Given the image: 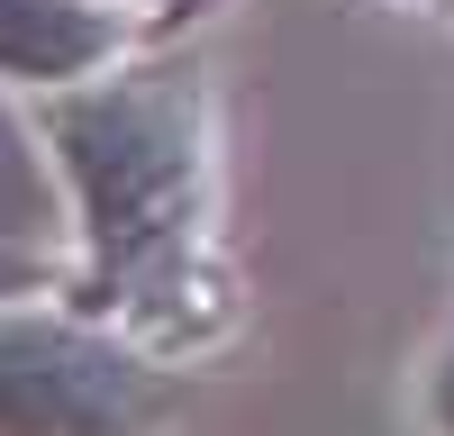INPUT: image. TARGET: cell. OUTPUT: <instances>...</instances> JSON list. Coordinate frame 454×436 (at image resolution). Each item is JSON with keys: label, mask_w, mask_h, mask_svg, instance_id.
Listing matches in <instances>:
<instances>
[{"label": "cell", "mask_w": 454, "mask_h": 436, "mask_svg": "<svg viewBox=\"0 0 454 436\" xmlns=\"http://www.w3.org/2000/svg\"><path fill=\"white\" fill-rule=\"evenodd\" d=\"M36 282H46V264H36V245H0V300H27Z\"/></svg>", "instance_id": "cell-5"}, {"label": "cell", "mask_w": 454, "mask_h": 436, "mask_svg": "<svg viewBox=\"0 0 454 436\" xmlns=\"http://www.w3.org/2000/svg\"><path fill=\"white\" fill-rule=\"evenodd\" d=\"M164 382L73 318H0V436H137Z\"/></svg>", "instance_id": "cell-2"}, {"label": "cell", "mask_w": 454, "mask_h": 436, "mask_svg": "<svg viewBox=\"0 0 454 436\" xmlns=\"http://www.w3.org/2000/svg\"><path fill=\"white\" fill-rule=\"evenodd\" d=\"M64 228V182L36 155V128L0 109V245H46Z\"/></svg>", "instance_id": "cell-4"}, {"label": "cell", "mask_w": 454, "mask_h": 436, "mask_svg": "<svg viewBox=\"0 0 454 436\" xmlns=\"http://www.w3.org/2000/svg\"><path fill=\"white\" fill-rule=\"evenodd\" d=\"M436 427H445V436H454V346H445V354H436Z\"/></svg>", "instance_id": "cell-6"}, {"label": "cell", "mask_w": 454, "mask_h": 436, "mask_svg": "<svg viewBox=\"0 0 454 436\" xmlns=\"http://www.w3.org/2000/svg\"><path fill=\"white\" fill-rule=\"evenodd\" d=\"M46 145L82 200L100 264H145L182 237L200 182V100L182 73H128V82L73 91L46 119Z\"/></svg>", "instance_id": "cell-1"}, {"label": "cell", "mask_w": 454, "mask_h": 436, "mask_svg": "<svg viewBox=\"0 0 454 436\" xmlns=\"http://www.w3.org/2000/svg\"><path fill=\"white\" fill-rule=\"evenodd\" d=\"M119 55V19L100 0H0V73L10 82H82Z\"/></svg>", "instance_id": "cell-3"}]
</instances>
